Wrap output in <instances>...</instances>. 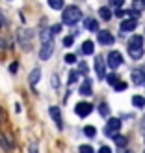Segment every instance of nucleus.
Wrapping results in <instances>:
<instances>
[{
  "mask_svg": "<svg viewBox=\"0 0 145 153\" xmlns=\"http://www.w3.org/2000/svg\"><path fill=\"white\" fill-rule=\"evenodd\" d=\"M0 25H2V26L6 25V21H4V15H2V13H0Z\"/></svg>",
  "mask_w": 145,
  "mask_h": 153,
  "instance_id": "nucleus-40",
  "label": "nucleus"
},
{
  "mask_svg": "<svg viewBox=\"0 0 145 153\" xmlns=\"http://www.w3.org/2000/svg\"><path fill=\"white\" fill-rule=\"evenodd\" d=\"M76 79H78V73H76V71H71V75H69V82L73 84V82H76Z\"/></svg>",
  "mask_w": 145,
  "mask_h": 153,
  "instance_id": "nucleus-33",
  "label": "nucleus"
},
{
  "mask_svg": "<svg viewBox=\"0 0 145 153\" xmlns=\"http://www.w3.org/2000/svg\"><path fill=\"white\" fill-rule=\"evenodd\" d=\"M97 39H99V43H101V45H112L113 43V36L110 32H106V30H101L99 36H97Z\"/></svg>",
  "mask_w": 145,
  "mask_h": 153,
  "instance_id": "nucleus-7",
  "label": "nucleus"
},
{
  "mask_svg": "<svg viewBox=\"0 0 145 153\" xmlns=\"http://www.w3.org/2000/svg\"><path fill=\"white\" fill-rule=\"evenodd\" d=\"M84 134H86L88 138H93V136L97 134V129L93 125H88V127H84Z\"/></svg>",
  "mask_w": 145,
  "mask_h": 153,
  "instance_id": "nucleus-20",
  "label": "nucleus"
},
{
  "mask_svg": "<svg viewBox=\"0 0 145 153\" xmlns=\"http://www.w3.org/2000/svg\"><path fill=\"white\" fill-rule=\"evenodd\" d=\"M106 80H108V84H110V86H113V84H116L119 79H117V75H108V79H106Z\"/></svg>",
  "mask_w": 145,
  "mask_h": 153,
  "instance_id": "nucleus-30",
  "label": "nucleus"
},
{
  "mask_svg": "<svg viewBox=\"0 0 145 153\" xmlns=\"http://www.w3.org/2000/svg\"><path fill=\"white\" fill-rule=\"evenodd\" d=\"M119 65H123V56H121V52L119 51H110V54H108V67L117 69Z\"/></svg>",
  "mask_w": 145,
  "mask_h": 153,
  "instance_id": "nucleus-3",
  "label": "nucleus"
},
{
  "mask_svg": "<svg viewBox=\"0 0 145 153\" xmlns=\"http://www.w3.org/2000/svg\"><path fill=\"white\" fill-rule=\"evenodd\" d=\"M6 121V112H4V108L0 106V123H4Z\"/></svg>",
  "mask_w": 145,
  "mask_h": 153,
  "instance_id": "nucleus-36",
  "label": "nucleus"
},
{
  "mask_svg": "<svg viewBox=\"0 0 145 153\" xmlns=\"http://www.w3.org/2000/svg\"><path fill=\"white\" fill-rule=\"evenodd\" d=\"M132 7H134V11H143L145 10V0H132Z\"/></svg>",
  "mask_w": 145,
  "mask_h": 153,
  "instance_id": "nucleus-19",
  "label": "nucleus"
},
{
  "mask_svg": "<svg viewBox=\"0 0 145 153\" xmlns=\"http://www.w3.org/2000/svg\"><path fill=\"white\" fill-rule=\"evenodd\" d=\"M62 21L65 22V25H76L78 21H82V11L80 7L76 6H69L67 10H63V15H62Z\"/></svg>",
  "mask_w": 145,
  "mask_h": 153,
  "instance_id": "nucleus-1",
  "label": "nucleus"
},
{
  "mask_svg": "<svg viewBox=\"0 0 145 153\" xmlns=\"http://www.w3.org/2000/svg\"><path fill=\"white\" fill-rule=\"evenodd\" d=\"M19 41L24 49L32 47V32L30 30H19Z\"/></svg>",
  "mask_w": 145,
  "mask_h": 153,
  "instance_id": "nucleus-5",
  "label": "nucleus"
},
{
  "mask_svg": "<svg viewBox=\"0 0 145 153\" xmlns=\"http://www.w3.org/2000/svg\"><path fill=\"white\" fill-rule=\"evenodd\" d=\"M80 94L82 95H91V80H84V84L80 86Z\"/></svg>",
  "mask_w": 145,
  "mask_h": 153,
  "instance_id": "nucleus-14",
  "label": "nucleus"
},
{
  "mask_svg": "<svg viewBox=\"0 0 145 153\" xmlns=\"http://www.w3.org/2000/svg\"><path fill=\"white\" fill-rule=\"evenodd\" d=\"M41 41H43V45H45V43H52V34H50V30H45V32L41 34Z\"/></svg>",
  "mask_w": 145,
  "mask_h": 153,
  "instance_id": "nucleus-24",
  "label": "nucleus"
},
{
  "mask_svg": "<svg viewBox=\"0 0 145 153\" xmlns=\"http://www.w3.org/2000/svg\"><path fill=\"white\" fill-rule=\"evenodd\" d=\"M113 140H116V144H117L119 148L127 146V138H125V136H121V134H116V136H113Z\"/></svg>",
  "mask_w": 145,
  "mask_h": 153,
  "instance_id": "nucleus-25",
  "label": "nucleus"
},
{
  "mask_svg": "<svg viewBox=\"0 0 145 153\" xmlns=\"http://www.w3.org/2000/svg\"><path fill=\"white\" fill-rule=\"evenodd\" d=\"M99 153H112V149H110L108 146H102L101 149H99Z\"/></svg>",
  "mask_w": 145,
  "mask_h": 153,
  "instance_id": "nucleus-39",
  "label": "nucleus"
},
{
  "mask_svg": "<svg viewBox=\"0 0 145 153\" xmlns=\"http://www.w3.org/2000/svg\"><path fill=\"white\" fill-rule=\"evenodd\" d=\"M52 51H54V45H52V43H45L41 47V51H39V58L41 60H49L50 54H52Z\"/></svg>",
  "mask_w": 145,
  "mask_h": 153,
  "instance_id": "nucleus-8",
  "label": "nucleus"
},
{
  "mask_svg": "<svg viewBox=\"0 0 145 153\" xmlns=\"http://www.w3.org/2000/svg\"><path fill=\"white\" fill-rule=\"evenodd\" d=\"M86 28L91 30V32H97V30H99V21H95V19H86Z\"/></svg>",
  "mask_w": 145,
  "mask_h": 153,
  "instance_id": "nucleus-17",
  "label": "nucleus"
},
{
  "mask_svg": "<svg viewBox=\"0 0 145 153\" xmlns=\"http://www.w3.org/2000/svg\"><path fill=\"white\" fill-rule=\"evenodd\" d=\"M0 144H2V148H4L6 151H10V149L13 148V144H11V142H7V138H6L4 134H0Z\"/></svg>",
  "mask_w": 145,
  "mask_h": 153,
  "instance_id": "nucleus-22",
  "label": "nucleus"
},
{
  "mask_svg": "<svg viewBox=\"0 0 145 153\" xmlns=\"http://www.w3.org/2000/svg\"><path fill=\"white\" fill-rule=\"evenodd\" d=\"M52 86H54V88L60 86V82H58V76H56V75H52Z\"/></svg>",
  "mask_w": 145,
  "mask_h": 153,
  "instance_id": "nucleus-38",
  "label": "nucleus"
},
{
  "mask_svg": "<svg viewBox=\"0 0 145 153\" xmlns=\"http://www.w3.org/2000/svg\"><path fill=\"white\" fill-rule=\"evenodd\" d=\"M73 41H74V37H73V36H67V37H63V45H65V47H71V45H73Z\"/></svg>",
  "mask_w": 145,
  "mask_h": 153,
  "instance_id": "nucleus-29",
  "label": "nucleus"
},
{
  "mask_svg": "<svg viewBox=\"0 0 145 153\" xmlns=\"http://www.w3.org/2000/svg\"><path fill=\"white\" fill-rule=\"evenodd\" d=\"M95 73H97V76H104V60L101 58V56H97L95 58Z\"/></svg>",
  "mask_w": 145,
  "mask_h": 153,
  "instance_id": "nucleus-10",
  "label": "nucleus"
},
{
  "mask_svg": "<svg viewBox=\"0 0 145 153\" xmlns=\"http://www.w3.org/2000/svg\"><path fill=\"white\" fill-rule=\"evenodd\" d=\"M60 30H62V26H60V25H56V26H52V28H50V34H58Z\"/></svg>",
  "mask_w": 145,
  "mask_h": 153,
  "instance_id": "nucleus-37",
  "label": "nucleus"
},
{
  "mask_svg": "<svg viewBox=\"0 0 145 153\" xmlns=\"http://www.w3.org/2000/svg\"><path fill=\"white\" fill-rule=\"evenodd\" d=\"M132 105L136 106V108H143L145 106V97L143 95H134L132 97Z\"/></svg>",
  "mask_w": 145,
  "mask_h": 153,
  "instance_id": "nucleus-15",
  "label": "nucleus"
},
{
  "mask_svg": "<svg viewBox=\"0 0 145 153\" xmlns=\"http://www.w3.org/2000/svg\"><path fill=\"white\" fill-rule=\"evenodd\" d=\"M30 153H39V151H37V144L35 142L30 144Z\"/></svg>",
  "mask_w": 145,
  "mask_h": 153,
  "instance_id": "nucleus-35",
  "label": "nucleus"
},
{
  "mask_svg": "<svg viewBox=\"0 0 145 153\" xmlns=\"http://www.w3.org/2000/svg\"><path fill=\"white\" fill-rule=\"evenodd\" d=\"M121 153H125V151H121Z\"/></svg>",
  "mask_w": 145,
  "mask_h": 153,
  "instance_id": "nucleus-42",
  "label": "nucleus"
},
{
  "mask_svg": "<svg viewBox=\"0 0 145 153\" xmlns=\"http://www.w3.org/2000/svg\"><path fill=\"white\" fill-rule=\"evenodd\" d=\"M113 88H116L117 91H123V90H127V82H116V84H113Z\"/></svg>",
  "mask_w": 145,
  "mask_h": 153,
  "instance_id": "nucleus-27",
  "label": "nucleus"
},
{
  "mask_svg": "<svg viewBox=\"0 0 145 153\" xmlns=\"http://www.w3.org/2000/svg\"><path fill=\"white\" fill-rule=\"evenodd\" d=\"M128 54L134 60H140L143 56V47H128Z\"/></svg>",
  "mask_w": 145,
  "mask_h": 153,
  "instance_id": "nucleus-11",
  "label": "nucleus"
},
{
  "mask_svg": "<svg viewBox=\"0 0 145 153\" xmlns=\"http://www.w3.org/2000/svg\"><path fill=\"white\" fill-rule=\"evenodd\" d=\"M17 69H19V64H17V62H13V64L10 65V71H11V73H17Z\"/></svg>",
  "mask_w": 145,
  "mask_h": 153,
  "instance_id": "nucleus-34",
  "label": "nucleus"
},
{
  "mask_svg": "<svg viewBox=\"0 0 145 153\" xmlns=\"http://www.w3.org/2000/svg\"><path fill=\"white\" fill-rule=\"evenodd\" d=\"M91 110H93V105L91 103H78L74 106V112H76V116H80V118H86V116H89L91 114Z\"/></svg>",
  "mask_w": 145,
  "mask_h": 153,
  "instance_id": "nucleus-4",
  "label": "nucleus"
},
{
  "mask_svg": "<svg viewBox=\"0 0 145 153\" xmlns=\"http://www.w3.org/2000/svg\"><path fill=\"white\" fill-rule=\"evenodd\" d=\"M119 129H121V120L112 118V120H108V123H106V127H104V134L106 136H116Z\"/></svg>",
  "mask_w": 145,
  "mask_h": 153,
  "instance_id": "nucleus-2",
  "label": "nucleus"
},
{
  "mask_svg": "<svg viewBox=\"0 0 145 153\" xmlns=\"http://www.w3.org/2000/svg\"><path fill=\"white\" fill-rule=\"evenodd\" d=\"M39 79H41V69H39V67H35V69L32 71V73H30V84H32V86H35V84L37 82H39Z\"/></svg>",
  "mask_w": 145,
  "mask_h": 153,
  "instance_id": "nucleus-12",
  "label": "nucleus"
},
{
  "mask_svg": "<svg viewBox=\"0 0 145 153\" xmlns=\"http://www.w3.org/2000/svg\"><path fill=\"white\" fill-rule=\"evenodd\" d=\"M99 112H101V116H108V105L102 103L101 106H99Z\"/></svg>",
  "mask_w": 145,
  "mask_h": 153,
  "instance_id": "nucleus-28",
  "label": "nucleus"
},
{
  "mask_svg": "<svg viewBox=\"0 0 145 153\" xmlns=\"http://www.w3.org/2000/svg\"><path fill=\"white\" fill-rule=\"evenodd\" d=\"M99 15H101L102 19H112V10L110 7H101V10H99Z\"/></svg>",
  "mask_w": 145,
  "mask_h": 153,
  "instance_id": "nucleus-21",
  "label": "nucleus"
},
{
  "mask_svg": "<svg viewBox=\"0 0 145 153\" xmlns=\"http://www.w3.org/2000/svg\"><path fill=\"white\" fill-rule=\"evenodd\" d=\"M128 47H143V37L141 36H132L128 41Z\"/></svg>",
  "mask_w": 145,
  "mask_h": 153,
  "instance_id": "nucleus-13",
  "label": "nucleus"
},
{
  "mask_svg": "<svg viewBox=\"0 0 145 153\" xmlns=\"http://www.w3.org/2000/svg\"><path fill=\"white\" fill-rule=\"evenodd\" d=\"M49 6L52 10H62L63 7V0H49Z\"/></svg>",
  "mask_w": 145,
  "mask_h": 153,
  "instance_id": "nucleus-23",
  "label": "nucleus"
},
{
  "mask_svg": "<svg viewBox=\"0 0 145 153\" xmlns=\"http://www.w3.org/2000/svg\"><path fill=\"white\" fill-rule=\"evenodd\" d=\"M132 80L136 84H143V75H141V69H134L132 71Z\"/></svg>",
  "mask_w": 145,
  "mask_h": 153,
  "instance_id": "nucleus-18",
  "label": "nucleus"
},
{
  "mask_svg": "<svg viewBox=\"0 0 145 153\" xmlns=\"http://www.w3.org/2000/svg\"><path fill=\"white\" fill-rule=\"evenodd\" d=\"M78 151L80 153H93V148H91V146H80Z\"/></svg>",
  "mask_w": 145,
  "mask_h": 153,
  "instance_id": "nucleus-31",
  "label": "nucleus"
},
{
  "mask_svg": "<svg viewBox=\"0 0 145 153\" xmlns=\"http://www.w3.org/2000/svg\"><path fill=\"white\" fill-rule=\"evenodd\" d=\"M49 112H50V118L54 120V123L58 125V129H62L63 127V120H62V112H60V108L58 106H50Z\"/></svg>",
  "mask_w": 145,
  "mask_h": 153,
  "instance_id": "nucleus-6",
  "label": "nucleus"
},
{
  "mask_svg": "<svg viewBox=\"0 0 145 153\" xmlns=\"http://www.w3.org/2000/svg\"><path fill=\"white\" fill-rule=\"evenodd\" d=\"M93 41H84L82 43V52L84 54H93Z\"/></svg>",
  "mask_w": 145,
  "mask_h": 153,
  "instance_id": "nucleus-16",
  "label": "nucleus"
},
{
  "mask_svg": "<svg viewBox=\"0 0 145 153\" xmlns=\"http://www.w3.org/2000/svg\"><path fill=\"white\" fill-rule=\"evenodd\" d=\"M136 26H138L136 19H127L121 22V32H132V30H136Z\"/></svg>",
  "mask_w": 145,
  "mask_h": 153,
  "instance_id": "nucleus-9",
  "label": "nucleus"
},
{
  "mask_svg": "<svg viewBox=\"0 0 145 153\" xmlns=\"http://www.w3.org/2000/svg\"><path fill=\"white\" fill-rule=\"evenodd\" d=\"M123 4H125V0H110V6H112V7H116V10H119V7L123 6Z\"/></svg>",
  "mask_w": 145,
  "mask_h": 153,
  "instance_id": "nucleus-26",
  "label": "nucleus"
},
{
  "mask_svg": "<svg viewBox=\"0 0 145 153\" xmlns=\"http://www.w3.org/2000/svg\"><path fill=\"white\" fill-rule=\"evenodd\" d=\"M65 62L67 64H74L76 62V56L74 54H65Z\"/></svg>",
  "mask_w": 145,
  "mask_h": 153,
  "instance_id": "nucleus-32",
  "label": "nucleus"
},
{
  "mask_svg": "<svg viewBox=\"0 0 145 153\" xmlns=\"http://www.w3.org/2000/svg\"><path fill=\"white\" fill-rule=\"evenodd\" d=\"M141 75H143V84H145V69L141 71Z\"/></svg>",
  "mask_w": 145,
  "mask_h": 153,
  "instance_id": "nucleus-41",
  "label": "nucleus"
}]
</instances>
